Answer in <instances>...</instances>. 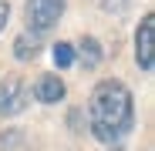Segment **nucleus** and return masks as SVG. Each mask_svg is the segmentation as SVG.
<instances>
[{"mask_svg":"<svg viewBox=\"0 0 155 151\" xmlns=\"http://www.w3.org/2000/svg\"><path fill=\"white\" fill-rule=\"evenodd\" d=\"M88 114H91V134L98 141H118V138H125L128 128H132V121H135L132 91H128L121 81H101L91 91Z\"/></svg>","mask_w":155,"mask_h":151,"instance_id":"f257e3e1","label":"nucleus"},{"mask_svg":"<svg viewBox=\"0 0 155 151\" xmlns=\"http://www.w3.org/2000/svg\"><path fill=\"white\" fill-rule=\"evenodd\" d=\"M64 14V0H27V27L34 34L51 30Z\"/></svg>","mask_w":155,"mask_h":151,"instance_id":"f03ea898","label":"nucleus"},{"mask_svg":"<svg viewBox=\"0 0 155 151\" xmlns=\"http://www.w3.org/2000/svg\"><path fill=\"white\" fill-rule=\"evenodd\" d=\"M152 34H155V17L148 14V17L138 24V34H135V57H138V67H142V71H152V67H155Z\"/></svg>","mask_w":155,"mask_h":151,"instance_id":"7ed1b4c3","label":"nucleus"},{"mask_svg":"<svg viewBox=\"0 0 155 151\" xmlns=\"http://www.w3.org/2000/svg\"><path fill=\"white\" fill-rule=\"evenodd\" d=\"M24 104H27V91H24V84L17 77H7L4 84H0V118H10V114L24 111Z\"/></svg>","mask_w":155,"mask_h":151,"instance_id":"20e7f679","label":"nucleus"},{"mask_svg":"<svg viewBox=\"0 0 155 151\" xmlns=\"http://www.w3.org/2000/svg\"><path fill=\"white\" fill-rule=\"evenodd\" d=\"M34 97L41 101V104H58V101L64 97V81L58 77V74H44V77L37 81V87H34Z\"/></svg>","mask_w":155,"mask_h":151,"instance_id":"39448f33","label":"nucleus"},{"mask_svg":"<svg viewBox=\"0 0 155 151\" xmlns=\"http://www.w3.org/2000/svg\"><path fill=\"white\" fill-rule=\"evenodd\" d=\"M81 61H84V67H94L101 61V44L94 37H84L81 40Z\"/></svg>","mask_w":155,"mask_h":151,"instance_id":"423d86ee","label":"nucleus"},{"mask_svg":"<svg viewBox=\"0 0 155 151\" xmlns=\"http://www.w3.org/2000/svg\"><path fill=\"white\" fill-rule=\"evenodd\" d=\"M14 54H17L20 61L34 57V54H37V40H34V37H17V44H14Z\"/></svg>","mask_w":155,"mask_h":151,"instance_id":"0eeeda50","label":"nucleus"},{"mask_svg":"<svg viewBox=\"0 0 155 151\" xmlns=\"http://www.w3.org/2000/svg\"><path fill=\"white\" fill-rule=\"evenodd\" d=\"M54 64L58 67H71L74 64V47L71 44H54Z\"/></svg>","mask_w":155,"mask_h":151,"instance_id":"6e6552de","label":"nucleus"},{"mask_svg":"<svg viewBox=\"0 0 155 151\" xmlns=\"http://www.w3.org/2000/svg\"><path fill=\"white\" fill-rule=\"evenodd\" d=\"M7 17H10V4H7V0H0V30L7 27Z\"/></svg>","mask_w":155,"mask_h":151,"instance_id":"1a4fd4ad","label":"nucleus"},{"mask_svg":"<svg viewBox=\"0 0 155 151\" xmlns=\"http://www.w3.org/2000/svg\"><path fill=\"white\" fill-rule=\"evenodd\" d=\"M17 141H20V134L14 131V134H7V138H0V148H4V151H7V148H10V144H17Z\"/></svg>","mask_w":155,"mask_h":151,"instance_id":"9d476101","label":"nucleus"},{"mask_svg":"<svg viewBox=\"0 0 155 151\" xmlns=\"http://www.w3.org/2000/svg\"><path fill=\"white\" fill-rule=\"evenodd\" d=\"M111 151H121V148H111Z\"/></svg>","mask_w":155,"mask_h":151,"instance_id":"9b49d317","label":"nucleus"}]
</instances>
